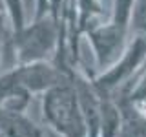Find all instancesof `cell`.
I'll use <instances>...</instances> for the list:
<instances>
[{"label":"cell","mask_w":146,"mask_h":137,"mask_svg":"<svg viewBox=\"0 0 146 137\" xmlns=\"http://www.w3.org/2000/svg\"><path fill=\"white\" fill-rule=\"evenodd\" d=\"M44 119L60 137H88L73 77L44 91Z\"/></svg>","instance_id":"obj_1"},{"label":"cell","mask_w":146,"mask_h":137,"mask_svg":"<svg viewBox=\"0 0 146 137\" xmlns=\"http://www.w3.org/2000/svg\"><path fill=\"white\" fill-rule=\"evenodd\" d=\"M62 27L51 15L35 18L20 33L15 35V55L18 64L48 61L49 55L58 49Z\"/></svg>","instance_id":"obj_2"},{"label":"cell","mask_w":146,"mask_h":137,"mask_svg":"<svg viewBox=\"0 0 146 137\" xmlns=\"http://www.w3.org/2000/svg\"><path fill=\"white\" fill-rule=\"evenodd\" d=\"M146 64V37L131 35L124 53L117 59L110 68L102 70L95 77V86L106 93H117L130 84L137 77V73Z\"/></svg>","instance_id":"obj_3"},{"label":"cell","mask_w":146,"mask_h":137,"mask_svg":"<svg viewBox=\"0 0 146 137\" xmlns=\"http://www.w3.org/2000/svg\"><path fill=\"white\" fill-rule=\"evenodd\" d=\"M84 35L88 39L91 49H93L95 61H97V66L100 68V71L110 68L124 53L131 37L128 29L117 26L111 20L90 26Z\"/></svg>","instance_id":"obj_4"},{"label":"cell","mask_w":146,"mask_h":137,"mask_svg":"<svg viewBox=\"0 0 146 137\" xmlns=\"http://www.w3.org/2000/svg\"><path fill=\"white\" fill-rule=\"evenodd\" d=\"M15 73L18 82L29 93H44L53 86L66 82L73 77L64 68H60L58 64H51L49 61L18 64V68H15Z\"/></svg>","instance_id":"obj_5"},{"label":"cell","mask_w":146,"mask_h":137,"mask_svg":"<svg viewBox=\"0 0 146 137\" xmlns=\"http://www.w3.org/2000/svg\"><path fill=\"white\" fill-rule=\"evenodd\" d=\"M0 137H44V134L22 112L0 108Z\"/></svg>","instance_id":"obj_6"},{"label":"cell","mask_w":146,"mask_h":137,"mask_svg":"<svg viewBox=\"0 0 146 137\" xmlns=\"http://www.w3.org/2000/svg\"><path fill=\"white\" fill-rule=\"evenodd\" d=\"M135 2L137 0H113V7H111V17H110V20L130 31Z\"/></svg>","instance_id":"obj_7"},{"label":"cell","mask_w":146,"mask_h":137,"mask_svg":"<svg viewBox=\"0 0 146 137\" xmlns=\"http://www.w3.org/2000/svg\"><path fill=\"white\" fill-rule=\"evenodd\" d=\"M130 33L131 35H143V37H146V0H137V2H135Z\"/></svg>","instance_id":"obj_8"},{"label":"cell","mask_w":146,"mask_h":137,"mask_svg":"<svg viewBox=\"0 0 146 137\" xmlns=\"http://www.w3.org/2000/svg\"><path fill=\"white\" fill-rule=\"evenodd\" d=\"M0 11H6V4H4V0H0Z\"/></svg>","instance_id":"obj_9"}]
</instances>
